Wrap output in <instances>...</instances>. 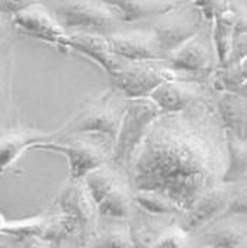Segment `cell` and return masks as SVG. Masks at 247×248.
I'll return each mask as SVG.
<instances>
[{"label":"cell","mask_w":247,"mask_h":248,"mask_svg":"<svg viewBox=\"0 0 247 248\" xmlns=\"http://www.w3.org/2000/svg\"><path fill=\"white\" fill-rule=\"evenodd\" d=\"M227 138L214 90L182 112L162 113L125 173L131 190H156L185 212L223 182Z\"/></svg>","instance_id":"6da1fadb"},{"label":"cell","mask_w":247,"mask_h":248,"mask_svg":"<svg viewBox=\"0 0 247 248\" xmlns=\"http://www.w3.org/2000/svg\"><path fill=\"white\" fill-rule=\"evenodd\" d=\"M61 138L35 144L32 150L66 157L68 163V182L83 180L95 169L111 163L112 140L96 134H79Z\"/></svg>","instance_id":"7a4b0ae2"},{"label":"cell","mask_w":247,"mask_h":248,"mask_svg":"<svg viewBox=\"0 0 247 248\" xmlns=\"http://www.w3.org/2000/svg\"><path fill=\"white\" fill-rule=\"evenodd\" d=\"M162 109L151 97L125 99L124 115L114 140L111 166L127 173L134 154L146 138L153 122L162 115Z\"/></svg>","instance_id":"3957f363"},{"label":"cell","mask_w":247,"mask_h":248,"mask_svg":"<svg viewBox=\"0 0 247 248\" xmlns=\"http://www.w3.org/2000/svg\"><path fill=\"white\" fill-rule=\"evenodd\" d=\"M173 78H188L175 70L167 60L153 61H127L109 76L111 89L124 99L148 97L162 83Z\"/></svg>","instance_id":"277c9868"},{"label":"cell","mask_w":247,"mask_h":248,"mask_svg":"<svg viewBox=\"0 0 247 248\" xmlns=\"http://www.w3.org/2000/svg\"><path fill=\"white\" fill-rule=\"evenodd\" d=\"M118 94V92L111 89L102 96L89 100L60 131H57V138L79 134H96L114 141L125 108V100L122 105L116 100Z\"/></svg>","instance_id":"5b68a950"},{"label":"cell","mask_w":247,"mask_h":248,"mask_svg":"<svg viewBox=\"0 0 247 248\" xmlns=\"http://www.w3.org/2000/svg\"><path fill=\"white\" fill-rule=\"evenodd\" d=\"M156 19L151 31L166 58L173 49L201 32L205 23H210L191 0L182 1L170 12Z\"/></svg>","instance_id":"8992f818"},{"label":"cell","mask_w":247,"mask_h":248,"mask_svg":"<svg viewBox=\"0 0 247 248\" xmlns=\"http://www.w3.org/2000/svg\"><path fill=\"white\" fill-rule=\"evenodd\" d=\"M54 16L67 32L109 35L119 23L114 12L100 0H64L55 6Z\"/></svg>","instance_id":"52a82bcc"},{"label":"cell","mask_w":247,"mask_h":248,"mask_svg":"<svg viewBox=\"0 0 247 248\" xmlns=\"http://www.w3.org/2000/svg\"><path fill=\"white\" fill-rule=\"evenodd\" d=\"M166 60L185 77L210 83L211 77L218 68L214 45L211 41V29L207 33L204 28L195 36L173 49Z\"/></svg>","instance_id":"ba28073f"},{"label":"cell","mask_w":247,"mask_h":248,"mask_svg":"<svg viewBox=\"0 0 247 248\" xmlns=\"http://www.w3.org/2000/svg\"><path fill=\"white\" fill-rule=\"evenodd\" d=\"M236 186L237 183L221 182L215 187L210 189L189 209L178 217L181 225L194 235L220 219L233 198Z\"/></svg>","instance_id":"9c48e42d"},{"label":"cell","mask_w":247,"mask_h":248,"mask_svg":"<svg viewBox=\"0 0 247 248\" xmlns=\"http://www.w3.org/2000/svg\"><path fill=\"white\" fill-rule=\"evenodd\" d=\"M15 29L22 32L26 36L54 45L55 48L64 51L68 32L60 25L54 13H49L47 9L39 4L23 9L22 12L10 17Z\"/></svg>","instance_id":"30bf717a"},{"label":"cell","mask_w":247,"mask_h":248,"mask_svg":"<svg viewBox=\"0 0 247 248\" xmlns=\"http://www.w3.org/2000/svg\"><path fill=\"white\" fill-rule=\"evenodd\" d=\"M211 90L210 83L192 78H173L156 87L148 97L157 103L163 113H175L185 110Z\"/></svg>","instance_id":"8fae6325"},{"label":"cell","mask_w":247,"mask_h":248,"mask_svg":"<svg viewBox=\"0 0 247 248\" xmlns=\"http://www.w3.org/2000/svg\"><path fill=\"white\" fill-rule=\"evenodd\" d=\"M109 46L115 55L127 61L166 60L153 31L112 32L106 35Z\"/></svg>","instance_id":"7c38bea8"},{"label":"cell","mask_w":247,"mask_h":248,"mask_svg":"<svg viewBox=\"0 0 247 248\" xmlns=\"http://www.w3.org/2000/svg\"><path fill=\"white\" fill-rule=\"evenodd\" d=\"M57 205L60 212L74 218L80 224L83 230V238L89 240L95 234L98 209L83 180L68 182L67 186L60 192Z\"/></svg>","instance_id":"4fadbf2b"},{"label":"cell","mask_w":247,"mask_h":248,"mask_svg":"<svg viewBox=\"0 0 247 248\" xmlns=\"http://www.w3.org/2000/svg\"><path fill=\"white\" fill-rule=\"evenodd\" d=\"M71 49L95 64H98L108 76L119 68L124 58L115 55L109 46L106 35L90 33V32H68L64 51Z\"/></svg>","instance_id":"5bb4252c"},{"label":"cell","mask_w":247,"mask_h":248,"mask_svg":"<svg viewBox=\"0 0 247 248\" xmlns=\"http://www.w3.org/2000/svg\"><path fill=\"white\" fill-rule=\"evenodd\" d=\"M214 100L226 134L247 140V93L214 92Z\"/></svg>","instance_id":"9a60e30c"},{"label":"cell","mask_w":247,"mask_h":248,"mask_svg":"<svg viewBox=\"0 0 247 248\" xmlns=\"http://www.w3.org/2000/svg\"><path fill=\"white\" fill-rule=\"evenodd\" d=\"M116 16L119 23H134L159 17L185 0H100Z\"/></svg>","instance_id":"2e32d148"},{"label":"cell","mask_w":247,"mask_h":248,"mask_svg":"<svg viewBox=\"0 0 247 248\" xmlns=\"http://www.w3.org/2000/svg\"><path fill=\"white\" fill-rule=\"evenodd\" d=\"M57 138V132H35V131H23V132H10L0 138V174L13 167L17 160L29 150L33 148L35 144L45 142Z\"/></svg>","instance_id":"e0dca14e"},{"label":"cell","mask_w":247,"mask_h":248,"mask_svg":"<svg viewBox=\"0 0 247 248\" xmlns=\"http://www.w3.org/2000/svg\"><path fill=\"white\" fill-rule=\"evenodd\" d=\"M211 25V41L214 45L218 67H223L231 49V42L234 36V12L231 9L230 0H227L221 7L217 9Z\"/></svg>","instance_id":"ac0fdd59"},{"label":"cell","mask_w":247,"mask_h":248,"mask_svg":"<svg viewBox=\"0 0 247 248\" xmlns=\"http://www.w3.org/2000/svg\"><path fill=\"white\" fill-rule=\"evenodd\" d=\"M77 237L83 238V230L80 224L74 218L60 212L55 217L47 218V224L41 235V243L61 246L66 241L77 238Z\"/></svg>","instance_id":"d6986e66"},{"label":"cell","mask_w":247,"mask_h":248,"mask_svg":"<svg viewBox=\"0 0 247 248\" xmlns=\"http://www.w3.org/2000/svg\"><path fill=\"white\" fill-rule=\"evenodd\" d=\"M132 201L141 212L151 217H179L183 212L170 198L156 190H132Z\"/></svg>","instance_id":"ffe728a7"},{"label":"cell","mask_w":247,"mask_h":248,"mask_svg":"<svg viewBox=\"0 0 247 248\" xmlns=\"http://www.w3.org/2000/svg\"><path fill=\"white\" fill-rule=\"evenodd\" d=\"M132 190L119 183L98 206V217L105 219H128L132 214Z\"/></svg>","instance_id":"44dd1931"},{"label":"cell","mask_w":247,"mask_h":248,"mask_svg":"<svg viewBox=\"0 0 247 248\" xmlns=\"http://www.w3.org/2000/svg\"><path fill=\"white\" fill-rule=\"evenodd\" d=\"M229 163L223 176L224 183H246L247 182V140L227 135Z\"/></svg>","instance_id":"7402d4cb"},{"label":"cell","mask_w":247,"mask_h":248,"mask_svg":"<svg viewBox=\"0 0 247 248\" xmlns=\"http://www.w3.org/2000/svg\"><path fill=\"white\" fill-rule=\"evenodd\" d=\"M116 171L118 170L114 166L109 167V164H105L95 169L83 179V183L96 206L121 183Z\"/></svg>","instance_id":"603a6c76"},{"label":"cell","mask_w":247,"mask_h":248,"mask_svg":"<svg viewBox=\"0 0 247 248\" xmlns=\"http://www.w3.org/2000/svg\"><path fill=\"white\" fill-rule=\"evenodd\" d=\"M48 217H33L23 221H13L4 222L0 228V232H4L15 238L20 246H33L42 244L41 235L44 232L45 224Z\"/></svg>","instance_id":"cb8c5ba5"},{"label":"cell","mask_w":247,"mask_h":248,"mask_svg":"<svg viewBox=\"0 0 247 248\" xmlns=\"http://www.w3.org/2000/svg\"><path fill=\"white\" fill-rule=\"evenodd\" d=\"M194 244V235L189 234L176 218L160 232L154 247H191Z\"/></svg>","instance_id":"d4e9b609"},{"label":"cell","mask_w":247,"mask_h":248,"mask_svg":"<svg viewBox=\"0 0 247 248\" xmlns=\"http://www.w3.org/2000/svg\"><path fill=\"white\" fill-rule=\"evenodd\" d=\"M92 241H89V246H116V247H131L132 246V240L130 235V228H109L105 230L99 234H93Z\"/></svg>","instance_id":"484cf974"},{"label":"cell","mask_w":247,"mask_h":248,"mask_svg":"<svg viewBox=\"0 0 247 248\" xmlns=\"http://www.w3.org/2000/svg\"><path fill=\"white\" fill-rule=\"evenodd\" d=\"M229 217H247V185L245 183H237L233 198L220 219Z\"/></svg>","instance_id":"4316f807"},{"label":"cell","mask_w":247,"mask_h":248,"mask_svg":"<svg viewBox=\"0 0 247 248\" xmlns=\"http://www.w3.org/2000/svg\"><path fill=\"white\" fill-rule=\"evenodd\" d=\"M245 58H247V32L233 38L230 54H229L227 61H226V64L223 67H229V65L237 64V62L243 61Z\"/></svg>","instance_id":"83f0119b"},{"label":"cell","mask_w":247,"mask_h":248,"mask_svg":"<svg viewBox=\"0 0 247 248\" xmlns=\"http://www.w3.org/2000/svg\"><path fill=\"white\" fill-rule=\"evenodd\" d=\"M39 0H0V15L12 17L26 7L38 4Z\"/></svg>","instance_id":"f1b7e54d"},{"label":"cell","mask_w":247,"mask_h":248,"mask_svg":"<svg viewBox=\"0 0 247 248\" xmlns=\"http://www.w3.org/2000/svg\"><path fill=\"white\" fill-rule=\"evenodd\" d=\"M194 6H197L202 15L205 16V19L208 22H211V19L214 17V13L217 12L218 7H221L227 0H191Z\"/></svg>","instance_id":"f546056e"},{"label":"cell","mask_w":247,"mask_h":248,"mask_svg":"<svg viewBox=\"0 0 247 248\" xmlns=\"http://www.w3.org/2000/svg\"><path fill=\"white\" fill-rule=\"evenodd\" d=\"M13 25H12V20L10 17L7 16H1L0 15V44L4 42V39L9 36L10 31H12Z\"/></svg>","instance_id":"4dcf8cb0"},{"label":"cell","mask_w":247,"mask_h":248,"mask_svg":"<svg viewBox=\"0 0 247 248\" xmlns=\"http://www.w3.org/2000/svg\"><path fill=\"white\" fill-rule=\"evenodd\" d=\"M6 246H20L15 238H12L10 235L0 232V247H6Z\"/></svg>","instance_id":"1f68e13d"},{"label":"cell","mask_w":247,"mask_h":248,"mask_svg":"<svg viewBox=\"0 0 247 248\" xmlns=\"http://www.w3.org/2000/svg\"><path fill=\"white\" fill-rule=\"evenodd\" d=\"M240 92H243V93H247V81L243 84V87H242V90Z\"/></svg>","instance_id":"d6a6232c"},{"label":"cell","mask_w":247,"mask_h":248,"mask_svg":"<svg viewBox=\"0 0 247 248\" xmlns=\"http://www.w3.org/2000/svg\"><path fill=\"white\" fill-rule=\"evenodd\" d=\"M4 222H6V219H4V218H3V217L0 215V228L3 227V224H4Z\"/></svg>","instance_id":"836d02e7"}]
</instances>
